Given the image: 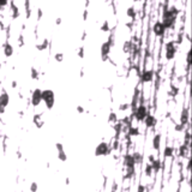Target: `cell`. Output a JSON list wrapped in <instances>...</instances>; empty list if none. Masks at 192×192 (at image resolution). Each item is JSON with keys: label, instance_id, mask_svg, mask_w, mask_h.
<instances>
[{"label": "cell", "instance_id": "cell-26", "mask_svg": "<svg viewBox=\"0 0 192 192\" xmlns=\"http://www.w3.org/2000/svg\"><path fill=\"white\" fill-rule=\"evenodd\" d=\"M144 191H145V187H144V185L140 184V185L138 186V192H144Z\"/></svg>", "mask_w": 192, "mask_h": 192}, {"label": "cell", "instance_id": "cell-20", "mask_svg": "<svg viewBox=\"0 0 192 192\" xmlns=\"http://www.w3.org/2000/svg\"><path fill=\"white\" fill-rule=\"evenodd\" d=\"M132 156H133V160H134V162H136V163H139V162H140V158H142V156L139 155V153H134Z\"/></svg>", "mask_w": 192, "mask_h": 192}, {"label": "cell", "instance_id": "cell-12", "mask_svg": "<svg viewBox=\"0 0 192 192\" xmlns=\"http://www.w3.org/2000/svg\"><path fill=\"white\" fill-rule=\"evenodd\" d=\"M154 78V72L151 70H147L142 73V82L144 83H148V82H151Z\"/></svg>", "mask_w": 192, "mask_h": 192}, {"label": "cell", "instance_id": "cell-32", "mask_svg": "<svg viewBox=\"0 0 192 192\" xmlns=\"http://www.w3.org/2000/svg\"><path fill=\"white\" fill-rule=\"evenodd\" d=\"M127 108V105H123L121 107H120V109H126Z\"/></svg>", "mask_w": 192, "mask_h": 192}, {"label": "cell", "instance_id": "cell-6", "mask_svg": "<svg viewBox=\"0 0 192 192\" xmlns=\"http://www.w3.org/2000/svg\"><path fill=\"white\" fill-rule=\"evenodd\" d=\"M10 102V96L7 95V93H2L0 95V114H2L5 112V107L9 105Z\"/></svg>", "mask_w": 192, "mask_h": 192}, {"label": "cell", "instance_id": "cell-17", "mask_svg": "<svg viewBox=\"0 0 192 192\" xmlns=\"http://www.w3.org/2000/svg\"><path fill=\"white\" fill-rule=\"evenodd\" d=\"M173 151H174L173 147H171V145H167V147L165 148V151H163L165 157H172V156H173Z\"/></svg>", "mask_w": 192, "mask_h": 192}, {"label": "cell", "instance_id": "cell-30", "mask_svg": "<svg viewBox=\"0 0 192 192\" xmlns=\"http://www.w3.org/2000/svg\"><path fill=\"white\" fill-rule=\"evenodd\" d=\"M77 111H78L79 113H83V112H84V109H83L82 107H77Z\"/></svg>", "mask_w": 192, "mask_h": 192}, {"label": "cell", "instance_id": "cell-27", "mask_svg": "<svg viewBox=\"0 0 192 192\" xmlns=\"http://www.w3.org/2000/svg\"><path fill=\"white\" fill-rule=\"evenodd\" d=\"M115 120H116V115L114 113H112L111 116H109V121H115Z\"/></svg>", "mask_w": 192, "mask_h": 192}, {"label": "cell", "instance_id": "cell-21", "mask_svg": "<svg viewBox=\"0 0 192 192\" xmlns=\"http://www.w3.org/2000/svg\"><path fill=\"white\" fill-rule=\"evenodd\" d=\"M37 189H38L37 183H33V184L30 185V191L31 192H36L37 191Z\"/></svg>", "mask_w": 192, "mask_h": 192}, {"label": "cell", "instance_id": "cell-13", "mask_svg": "<svg viewBox=\"0 0 192 192\" xmlns=\"http://www.w3.org/2000/svg\"><path fill=\"white\" fill-rule=\"evenodd\" d=\"M161 134L160 133H157V134H155L154 136V138H153V148H154V150H156V151H158L160 150V145H161Z\"/></svg>", "mask_w": 192, "mask_h": 192}, {"label": "cell", "instance_id": "cell-28", "mask_svg": "<svg viewBox=\"0 0 192 192\" xmlns=\"http://www.w3.org/2000/svg\"><path fill=\"white\" fill-rule=\"evenodd\" d=\"M127 15H129V16H131V17H133V16H134L133 9H129V11H127Z\"/></svg>", "mask_w": 192, "mask_h": 192}, {"label": "cell", "instance_id": "cell-8", "mask_svg": "<svg viewBox=\"0 0 192 192\" xmlns=\"http://www.w3.org/2000/svg\"><path fill=\"white\" fill-rule=\"evenodd\" d=\"M143 121H144V124H145V126H147L148 129H154V127L156 126V124H157V119H156L154 115L149 114V113L144 118Z\"/></svg>", "mask_w": 192, "mask_h": 192}, {"label": "cell", "instance_id": "cell-16", "mask_svg": "<svg viewBox=\"0 0 192 192\" xmlns=\"http://www.w3.org/2000/svg\"><path fill=\"white\" fill-rule=\"evenodd\" d=\"M150 165H151V168H153L154 172H158L160 168H161V161L160 160H154Z\"/></svg>", "mask_w": 192, "mask_h": 192}, {"label": "cell", "instance_id": "cell-29", "mask_svg": "<svg viewBox=\"0 0 192 192\" xmlns=\"http://www.w3.org/2000/svg\"><path fill=\"white\" fill-rule=\"evenodd\" d=\"M187 62H189V65L191 64V55H190V52H189V54H187Z\"/></svg>", "mask_w": 192, "mask_h": 192}, {"label": "cell", "instance_id": "cell-15", "mask_svg": "<svg viewBox=\"0 0 192 192\" xmlns=\"http://www.w3.org/2000/svg\"><path fill=\"white\" fill-rule=\"evenodd\" d=\"M4 53H5L6 57H11L13 54V48H12V46L10 43H6L4 46Z\"/></svg>", "mask_w": 192, "mask_h": 192}, {"label": "cell", "instance_id": "cell-31", "mask_svg": "<svg viewBox=\"0 0 192 192\" xmlns=\"http://www.w3.org/2000/svg\"><path fill=\"white\" fill-rule=\"evenodd\" d=\"M154 160H155V157H154L153 155H150V156H149V161H150V163H151V162H153Z\"/></svg>", "mask_w": 192, "mask_h": 192}, {"label": "cell", "instance_id": "cell-22", "mask_svg": "<svg viewBox=\"0 0 192 192\" xmlns=\"http://www.w3.org/2000/svg\"><path fill=\"white\" fill-rule=\"evenodd\" d=\"M153 172V168H151V165L149 163V165H147V169H145V173H147V175H150Z\"/></svg>", "mask_w": 192, "mask_h": 192}, {"label": "cell", "instance_id": "cell-18", "mask_svg": "<svg viewBox=\"0 0 192 192\" xmlns=\"http://www.w3.org/2000/svg\"><path fill=\"white\" fill-rule=\"evenodd\" d=\"M129 134H130L131 137H136V136H138V134H139V130H138V127H133V126H131V127H130V130H129Z\"/></svg>", "mask_w": 192, "mask_h": 192}, {"label": "cell", "instance_id": "cell-23", "mask_svg": "<svg viewBox=\"0 0 192 192\" xmlns=\"http://www.w3.org/2000/svg\"><path fill=\"white\" fill-rule=\"evenodd\" d=\"M55 148H57L58 151H62V150H64V147H62L61 143H57V144H55Z\"/></svg>", "mask_w": 192, "mask_h": 192}, {"label": "cell", "instance_id": "cell-2", "mask_svg": "<svg viewBox=\"0 0 192 192\" xmlns=\"http://www.w3.org/2000/svg\"><path fill=\"white\" fill-rule=\"evenodd\" d=\"M42 101L44 102L46 107L48 109H52L53 106H54V101H55V97H54V93L49 89H46V90H42Z\"/></svg>", "mask_w": 192, "mask_h": 192}, {"label": "cell", "instance_id": "cell-14", "mask_svg": "<svg viewBox=\"0 0 192 192\" xmlns=\"http://www.w3.org/2000/svg\"><path fill=\"white\" fill-rule=\"evenodd\" d=\"M109 51H111V43L109 42L103 43L102 47H101V54H102V57H106L109 53Z\"/></svg>", "mask_w": 192, "mask_h": 192}, {"label": "cell", "instance_id": "cell-10", "mask_svg": "<svg viewBox=\"0 0 192 192\" xmlns=\"http://www.w3.org/2000/svg\"><path fill=\"white\" fill-rule=\"evenodd\" d=\"M189 119H190V115H189V109L187 108H184L183 112H181V115H180V124L183 126L187 125L189 123Z\"/></svg>", "mask_w": 192, "mask_h": 192}, {"label": "cell", "instance_id": "cell-11", "mask_svg": "<svg viewBox=\"0 0 192 192\" xmlns=\"http://www.w3.org/2000/svg\"><path fill=\"white\" fill-rule=\"evenodd\" d=\"M124 165L126 166V168H134L136 162H134L133 160V156L132 155H125V157H124Z\"/></svg>", "mask_w": 192, "mask_h": 192}, {"label": "cell", "instance_id": "cell-1", "mask_svg": "<svg viewBox=\"0 0 192 192\" xmlns=\"http://www.w3.org/2000/svg\"><path fill=\"white\" fill-rule=\"evenodd\" d=\"M176 15H178V10L175 9V7H171L169 10H166L165 11V13H163V17H162V24H163V27L166 28V29H168V28H172L173 24H174V20H175V17H176Z\"/></svg>", "mask_w": 192, "mask_h": 192}, {"label": "cell", "instance_id": "cell-4", "mask_svg": "<svg viewBox=\"0 0 192 192\" xmlns=\"http://www.w3.org/2000/svg\"><path fill=\"white\" fill-rule=\"evenodd\" d=\"M148 108H147V106H144V105H140V106H138L137 107V109H136V113H134V116H136V119L138 120V121H143L144 120V118L148 115Z\"/></svg>", "mask_w": 192, "mask_h": 192}, {"label": "cell", "instance_id": "cell-3", "mask_svg": "<svg viewBox=\"0 0 192 192\" xmlns=\"http://www.w3.org/2000/svg\"><path fill=\"white\" fill-rule=\"evenodd\" d=\"M109 151H111V149H109L108 144H107L106 142H101V143L96 147L95 155L96 156H106V155L109 154Z\"/></svg>", "mask_w": 192, "mask_h": 192}, {"label": "cell", "instance_id": "cell-33", "mask_svg": "<svg viewBox=\"0 0 192 192\" xmlns=\"http://www.w3.org/2000/svg\"><path fill=\"white\" fill-rule=\"evenodd\" d=\"M136 1H138V0H136Z\"/></svg>", "mask_w": 192, "mask_h": 192}, {"label": "cell", "instance_id": "cell-19", "mask_svg": "<svg viewBox=\"0 0 192 192\" xmlns=\"http://www.w3.org/2000/svg\"><path fill=\"white\" fill-rule=\"evenodd\" d=\"M58 158H59L60 161L65 162V161L67 160V155L65 154V151H64V150H62V151H58Z\"/></svg>", "mask_w": 192, "mask_h": 192}, {"label": "cell", "instance_id": "cell-9", "mask_svg": "<svg viewBox=\"0 0 192 192\" xmlns=\"http://www.w3.org/2000/svg\"><path fill=\"white\" fill-rule=\"evenodd\" d=\"M165 31H166V28L163 27V24L161 22H157L155 25H154V34L156 36H163L165 35Z\"/></svg>", "mask_w": 192, "mask_h": 192}, {"label": "cell", "instance_id": "cell-5", "mask_svg": "<svg viewBox=\"0 0 192 192\" xmlns=\"http://www.w3.org/2000/svg\"><path fill=\"white\" fill-rule=\"evenodd\" d=\"M41 102H42V90L35 89L33 91V95H31V105L34 107H37V106H40Z\"/></svg>", "mask_w": 192, "mask_h": 192}, {"label": "cell", "instance_id": "cell-24", "mask_svg": "<svg viewBox=\"0 0 192 192\" xmlns=\"http://www.w3.org/2000/svg\"><path fill=\"white\" fill-rule=\"evenodd\" d=\"M108 30H109V29H108V23L105 22L103 25H102V31H108Z\"/></svg>", "mask_w": 192, "mask_h": 192}, {"label": "cell", "instance_id": "cell-25", "mask_svg": "<svg viewBox=\"0 0 192 192\" xmlns=\"http://www.w3.org/2000/svg\"><path fill=\"white\" fill-rule=\"evenodd\" d=\"M183 129H184V126H183L181 124H179V125L175 126V130H176V131H183Z\"/></svg>", "mask_w": 192, "mask_h": 192}, {"label": "cell", "instance_id": "cell-7", "mask_svg": "<svg viewBox=\"0 0 192 192\" xmlns=\"http://www.w3.org/2000/svg\"><path fill=\"white\" fill-rule=\"evenodd\" d=\"M175 52H176V48H175L174 43L173 42H168L166 44V58L168 60H172L174 55H175Z\"/></svg>", "mask_w": 192, "mask_h": 192}]
</instances>
